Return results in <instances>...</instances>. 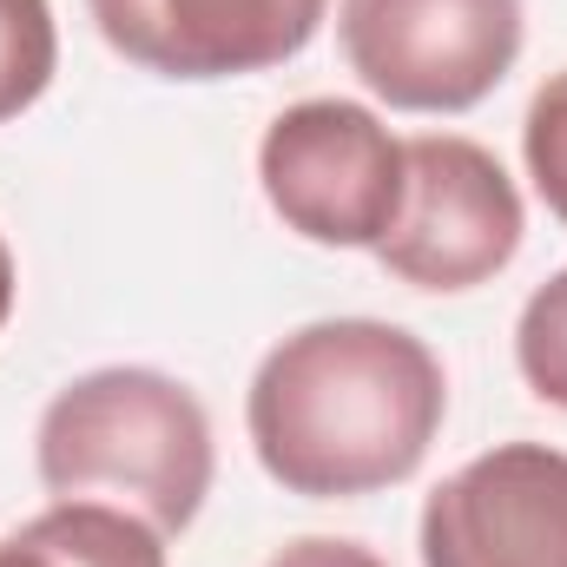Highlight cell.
I'll use <instances>...</instances> for the list:
<instances>
[{
    "label": "cell",
    "mask_w": 567,
    "mask_h": 567,
    "mask_svg": "<svg viewBox=\"0 0 567 567\" xmlns=\"http://www.w3.org/2000/svg\"><path fill=\"white\" fill-rule=\"evenodd\" d=\"M423 567H567V455L502 442L423 502Z\"/></svg>",
    "instance_id": "6"
},
{
    "label": "cell",
    "mask_w": 567,
    "mask_h": 567,
    "mask_svg": "<svg viewBox=\"0 0 567 567\" xmlns=\"http://www.w3.org/2000/svg\"><path fill=\"white\" fill-rule=\"evenodd\" d=\"M106 47L165 80H238L297 60L330 0H86Z\"/></svg>",
    "instance_id": "7"
},
{
    "label": "cell",
    "mask_w": 567,
    "mask_h": 567,
    "mask_svg": "<svg viewBox=\"0 0 567 567\" xmlns=\"http://www.w3.org/2000/svg\"><path fill=\"white\" fill-rule=\"evenodd\" d=\"M449 410L442 363L423 337L377 317H323L258 363L245 423L265 475L310 495H377L423 468Z\"/></svg>",
    "instance_id": "1"
},
{
    "label": "cell",
    "mask_w": 567,
    "mask_h": 567,
    "mask_svg": "<svg viewBox=\"0 0 567 567\" xmlns=\"http://www.w3.org/2000/svg\"><path fill=\"white\" fill-rule=\"evenodd\" d=\"M33 462L60 502H113L158 535H185L212 495V423L165 370L113 363L47 403Z\"/></svg>",
    "instance_id": "2"
},
{
    "label": "cell",
    "mask_w": 567,
    "mask_h": 567,
    "mask_svg": "<svg viewBox=\"0 0 567 567\" xmlns=\"http://www.w3.org/2000/svg\"><path fill=\"white\" fill-rule=\"evenodd\" d=\"M403 212L377 245L383 271L416 290H475L522 251V192L502 158L455 133H423L403 145Z\"/></svg>",
    "instance_id": "5"
},
{
    "label": "cell",
    "mask_w": 567,
    "mask_h": 567,
    "mask_svg": "<svg viewBox=\"0 0 567 567\" xmlns=\"http://www.w3.org/2000/svg\"><path fill=\"white\" fill-rule=\"evenodd\" d=\"M13 317V258H7V245H0V323Z\"/></svg>",
    "instance_id": "13"
},
{
    "label": "cell",
    "mask_w": 567,
    "mask_h": 567,
    "mask_svg": "<svg viewBox=\"0 0 567 567\" xmlns=\"http://www.w3.org/2000/svg\"><path fill=\"white\" fill-rule=\"evenodd\" d=\"M60 66L53 0H0V120L27 113Z\"/></svg>",
    "instance_id": "9"
},
{
    "label": "cell",
    "mask_w": 567,
    "mask_h": 567,
    "mask_svg": "<svg viewBox=\"0 0 567 567\" xmlns=\"http://www.w3.org/2000/svg\"><path fill=\"white\" fill-rule=\"evenodd\" d=\"M515 363L542 403L567 410V271L542 284L515 323Z\"/></svg>",
    "instance_id": "10"
},
{
    "label": "cell",
    "mask_w": 567,
    "mask_h": 567,
    "mask_svg": "<svg viewBox=\"0 0 567 567\" xmlns=\"http://www.w3.org/2000/svg\"><path fill=\"white\" fill-rule=\"evenodd\" d=\"M0 567H165V535L113 502H53L0 542Z\"/></svg>",
    "instance_id": "8"
},
{
    "label": "cell",
    "mask_w": 567,
    "mask_h": 567,
    "mask_svg": "<svg viewBox=\"0 0 567 567\" xmlns=\"http://www.w3.org/2000/svg\"><path fill=\"white\" fill-rule=\"evenodd\" d=\"M522 152H528V178H535L542 205L567 225V73H548V86L528 100Z\"/></svg>",
    "instance_id": "11"
},
{
    "label": "cell",
    "mask_w": 567,
    "mask_h": 567,
    "mask_svg": "<svg viewBox=\"0 0 567 567\" xmlns=\"http://www.w3.org/2000/svg\"><path fill=\"white\" fill-rule=\"evenodd\" d=\"M258 178L284 225L310 245L377 251L403 212V140L357 100H297L258 145Z\"/></svg>",
    "instance_id": "3"
},
{
    "label": "cell",
    "mask_w": 567,
    "mask_h": 567,
    "mask_svg": "<svg viewBox=\"0 0 567 567\" xmlns=\"http://www.w3.org/2000/svg\"><path fill=\"white\" fill-rule=\"evenodd\" d=\"M350 73L396 113H468L522 53V0H343Z\"/></svg>",
    "instance_id": "4"
},
{
    "label": "cell",
    "mask_w": 567,
    "mask_h": 567,
    "mask_svg": "<svg viewBox=\"0 0 567 567\" xmlns=\"http://www.w3.org/2000/svg\"><path fill=\"white\" fill-rule=\"evenodd\" d=\"M265 567H383V555H370L363 542H337V535H303L278 548Z\"/></svg>",
    "instance_id": "12"
}]
</instances>
